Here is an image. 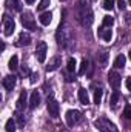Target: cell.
<instances>
[{
  "label": "cell",
  "mask_w": 131,
  "mask_h": 132,
  "mask_svg": "<svg viewBox=\"0 0 131 132\" xmlns=\"http://www.w3.org/2000/svg\"><path fill=\"white\" fill-rule=\"evenodd\" d=\"M56 38H57V43L60 46L68 48V45L72 42V31L66 26L65 23H60V26L57 28V32H56Z\"/></svg>",
  "instance_id": "obj_1"
},
{
  "label": "cell",
  "mask_w": 131,
  "mask_h": 132,
  "mask_svg": "<svg viewBox=\"0 0 131 132\" xmlns=\"http://www.w3.org/2000/svg\"><path fill=\"white\" fill-rule=\"evenodd\" d=\"M12 8H14L16 11H22V3H20V0H14V2H12Z\"/></svg>",
  "instance_id": "obj_31"
},
{
  "label": "cell",
  "mask_w": 131,
  "mask_h": 132,
  "mask_svg": "<svg viewBox=\"0 0 131 132\" xmlns=\"http://www.w3.org/2000/svg\"><path fill=\"white\" fill-rule=\"evenodd\" d=\"M125 85H127V88H128V91H131V77L127 78V81H125Z\"/></svg>",
  "instance_id": "obj_33"
},
{
  "label": "cell",
  "mask_w": 131,
  "mask_h": 132,
  "mask_svg": "<svg viewBox=\"0 0 131 132\" xmlns=\"http://www.w3.org/2000/svg\"><path fill=\"white\" fill-rule=\"evenodd\" d=\"M130 19H131V14H130Z\"/></svg>",
  "instance_id": "obj_38"
},
{
  "label": "cell",
  "mask_w": 131,
  "mask_h": 132,
  "mask_svg": "<svg viewBox=\"0 0 131 132\" xmlns=\"http://www.w3.org/2000/svg\"><path fill=\"white\" fill-rule=\"evenodd\" d=\"M122 115H123V118H127V120H131V106H130V104H127V106H125V109H123Z\"/></svg>",
  "instance_id": "obj_30"
},
{
  "label": "cell",
  "mask_w": 131,
  "mask_h": 132,
  "mask_svg": "<svg viewBox=\"0 0 131 132\" xmlns=\"http://www.w3.org/2000/svg\"><path fill=\"white\" fill-rule=\"evenodd\" d=\"M39 103H40V94L37 92V91H34L33 94H31V98H30V109H35L37 106H39Z\"/></svg>",
  "instance_id": "obj_15"
},
{
  "label": "cell",
  "mask_w": 131,
  "mask_h": 132,
  "mask_svg": "<svg viewBox=\"0 0 131 132\" xmlns=\"http://www.w3.org/2000/svg\"><path fill=\"white\" fill-rule=\"evenodd\" d=\"M14 29H16L14 20L11 17H8V15H3V34L8 37V35H11V34L14 32Z\"/></svg>",
  "instance_id": "obj_9"
},
{
  "label": "cell",
  "mask_w": 131,
  "mask_h": 132,
  "mask_svg": "<svg viewBox=\"0 0 131 132\" xmlns=\"http://www.w3.org/2000/svg\"><path fill=\"white\" fill-rule=\"evenodd\" d=\"M130 59H131V49H130Z\"/></svg>",
  "instance_id": "obj_36"
},
{
  "label": "cell",
  "mask_w": 131,
  "mask_h": 132,
  "mask_svg": "<svg viewBox=\"0 0 131 132\" xmlns=\"http://www.w3.org/2000/svg\"><path fill=\"white\" fill-rule=\"evenodd\" d=\"M102 95H103V91H102L100 88L94 91V103H96V104H100V101H102Z\"/></svg>",
  "instance_id": "obj_25"
},
{
  "label": "cell",
  "mask_w": 131,
  "mask_h": 132,
  "mask_svg": "<svg viewBox=\"0 0 131 132\" xmlns=\"http://www.w3.org/2000/svg\"><path fill=\"white\" fill-rule=\"evenodd\" d=\"M20 22L23 25L25 29H30V31H35L37 29V25H35V20H34L33 14L31 12H23L20 15Z\"/></svg>",
  "instance_id": "obj_4"
},
{
  "label": "cell",
  "mask_w": 131,
  "mask_h": 132,
  "mask_svg": "<svg viewBox=\"0 0 131 132\" xmlns=\"http://www.w3.org/2000/svg\"><path fill=\"white\" fill-rule=\"evenodd\" d=\"M77 95H79V100H80L82 104H88L90 103V95H88V91L85 88H80L79 92H77Z\"/></svg>",
  "instance_id": "obj_16"
},
{
  "label": "cell",
  "mask_w": 131,
  "mask_h": 132,
  "mask_svg": "<svg viewBox=\"0 0 131 132\" xmlns=\"http://www.w3.org/2000/svg\"><path fill=\"white\" fill-rule=\"evenodd\" d=\"M46 51H48V45L45 42H39L35 46V57L40 63H45L46 60Z\"/></svg>",
  "instance_id": "obj_6"
},
{
  "label": "cell",
  "mask_w": 131,
  "mask_h": 132,
  "mask_svg": "<svg viewBox=\"0 0 131 132\" xmlns=\"http://www.w3.org/2000/svg\"><path fill=\"white\" fill-rule=\"evenodd\" d=\"M114 3H116V0H103V3H102V6L105 8V9H113L114 8Z\"/></svg>",
  "instance_id": "obj_28"
},
{
  "label": "cell",
  "mask_w": 131,
  "mask_h": 132,
  "mask_svg": "<svg viewBox=\"0 0 131 132\" xmlns=\"http://www.w3.org/2000/svg\"><path fill=\"white\" fill-rule=\"evenodd\" d=\"M14 115H16V118H17V123H19V126H20V128H22V126H25V117H23V115H22L19 111H17Z\"/></svg>",
  "instance_id": "obj_29"
},
{
  "label": "cell",
  "mask_w": 131,
  "mask_h": 132,
  "mask_svg": "<svg viewBox=\"0 0 131 132\" xmlns=\"http://www.w3.org/2000/svg\"><path fill=\"white\" fill-rule=\"evenodd\" d=\"M26 103H28V92H26V91H22L20 95H19V98H17V109H19V111L25 109Z\"/></svg>",
  "instance_id": "obj_13"
},
{
  "label": "cell",
  "mask_w": 131,
  "mask_h": 132,
  "mask_svg": "<svg viewBox=\"0 0 131 132\" xmlns=\"http://www.w3.org/2000/svg\"><path fill=\"white\" fill-rule=\"evenodd\" d=\"M79 20L83 26H90L93 23V11L90 6V0L85 3V0L80 2V12H79Z\"/></svg>",
  "instance_id": "obj_2"
},
{
  "label": "cell",
  "mask_w": 131,
  "mask_h": 132,
  "mask_svg": "<svg viewBox=\"0 0 131 132\" xmlns=\"http://www.w3.org/2000/svg\"><path fill=\"white\" fill-rule=\"evenodd\" d=\"M39 20H40V23L42 25H49L51 23V20H53V14H51V11H48V12H42L40 14V17H39Z\"/></svg>",
  "instance_id": "obj_17"
},
{
  "label": "cell",
  "mask_w": 131,
  "mask_h": 132,
  "mask_svg": "<svg viewBox=\"0 0 131 132\" xmlns=\"http://www.w3.org/2000/svg\"><path fill=\"white\" fill-rule=\"evenodd\" d=\"M5 131L6 132H16V120L14 118H8V121L5 125Z\"/></svg>",
  "instance_id": "obj_21"
},
{
  "label": "cell",
  "mask_w": 131,
  "mask_h": 132,
  "mask_svg": "<svg viewBox=\"0 0 131 132\" xmlns=\"http://www.w3.org/2000/svg\"><path fill=\"white\" fill-rule=\"evenodd\" d=\"M25 2H26L28 5H31V3H34V0H25Z\"/></svg>",
  "instance_id": "obj_35"
},
{
  "label": "cell",
  "mask_w": 131,
  "mask_h": 132,
  "mask_svg": "<svg viewBox=\"0 0 131 132\" xmlns=\"http://www.w3.org/2000/svg\"><path fill=\"white\" fill-rule=\"evenodd\" d=\"M108 81H110L111 88L119 89V86L122 85V77H120V74L117 71H110L108 72Z\"/></svg>",
  "instance_id": "obj_8"
},
{
  "label": "cell",
  "mask_w": 131,
  "mask_h": 132,
  "mask_svg": "<svg viewBox=\"0 0 131 132\" xmlns=\"http://www.w3.org/2000/svg\"><path fill=\"white\" fill-rule=\"evenodd\" d=\"M113 23H114V19H113L111 15H105V17H103V23H102V25H103V28L111 26Z\"/></svg>",
  "instance_id": "obj_27"
},
{
  "label": "cell",
  "mask_w": 131,
  "mask_h": 132,
  "mask_svg": "<svg viewBox=\"0 0 131 132\" xmlns=\"http://www.w3.org/2000/svg\"><path fill=\"white\" fill-rule=\"evenodd\" d=\"M60 65H62V57H60V55H54V57L49 60L48 66H46V71H48V72H53V71L59 69Z\"/></svg>",
  "instance_id": "obj_10"
},
{
  "label": "cell",
  "mask_w": 131,
  "mask_h": 132,
  "mask_svg": "<svg viewBox=\"0 0 131 132\" xmlns=\"http://www.w3.org/2000/svg\"><path fill=\"white\" fill-rule=\"evenodd\" d=\"M88 68H90V62H88L86 59H83V60H82V65H80V68H79V72H77V74H79V75H83V74L86 72V69H88Z\"/></svg>",
  "instance_id": "obj_23"
},
{
  "label": "cell",
  "mask_w": 131,
  "mask_h": 132,
  "mask_svg": "<svg viewBox=\"0 0 131 132\" xmlns=\"http://www.w3.org/2000/svg\"><path fill=\"white\" fill-rule=\"evenodd\" d=\"M39 78V75L37 74H31V83H35V80Z\"/></svg>",
  "instance_id": "obj_34"
},
{
  "label": "cell",
  "mask_w": 131,
  "mask_h": 132,
  "mask_svg": "<svg viewBox=\"0 0 131 132\" xmlns=\"http://www.w3.org/2000/svg\"><path fill=\"white\" fill-rule=\"evenodd\" d=\"M60 2H65V0H60Z\"/></svg>",
  "instance_id": "obj_37"
},
{
  "label": "cell",
  "mask_w": 131,
  "mask_h": 132,
  "mask_svg": "<svg viewBox=\"0 0 131 132\" xmlns=\"http://www.w3.org/2000/svg\"><path fill=\"white\" fill-rule=\"evenodd\" d=\"M46 109H48V114L53 117V118H57L59 117V112H60V108H59V103L56 101V100L53 98H49L48 97V103H46Z\"/></svg>",
  "instance_id": "obj_7"
},
{
  "label": "cell",
  "mask_w": 131,
  "mask_h": 132,
  "mask_svg": "<svg viewBox=\"0 0 131 132\" xmlns=\"http://www.w3.org/2000/svg\"><path fill=\"white\" fill-rule=\"evenodd\" d=\"M16 75H6L5 78H3V81H2V85H3V88L6 89V91H12L14 89V86H16Z\"/></svg>",
  "instance_id": "obj_11"
},
{
  "label": "cell",
  "mask_w": 131,
  "mask_h": 132,
  "mask_svg": "<svg viewBox=\"0 0 131 132\" xmlns=\"http://www.w3.org/2000/svg\"><path fill=\"white\" fill-rule=\"evenodd\" d=\"M31 43V35L26 32H22L20 35H19V40H17V46H28Z\"/></svg>",
  "instance_id": "obj_14"
},
{
  "label": "cell",
  "mask_w": 131,
  "mask_h": 132,
  "mask_svg": "<svg viewBox=\"0 0 131 132\" xmlns=\"http://www.w3.org/2000/svg\"><path fill=\"white\" fill-rule=\"evenodd\" d=\"M51 5V0H40V3L37 5V11H43L45 8H48Z\"/></svg>",
  "instance_id": "obj_26"
},
{
  "label": "cell",
  "mask_w": 131,
  "mask_h": 132,
  "mask_svg": "<svg viewBox=\"0 0 131 132\" xmlns=\"http://www.w3.org/2000/svg\"><path fill=\"white\" fill-rule=\"evenodd\" d=\"M108 60H110V55H108L106 51H100V52H97L96 62H97V65L100 66V68H105V66L108 65Z\"/></svg>",
  "instance_id": "obj_12"
},
{
  "label": "cell",
  "mask_w": 131,
  "mask_h": 132,
  "mask_svg": "<svg viewBox=\"0 0 131 132\" xmlns=\"http://www.w3.org/2000/svg\"><path fill=\"white\" fill-rule=\"evenodd\" d=\"M117 8H119L120 11H123V9L127 8V3H125V0H117Z\"/></svg>",
  "instance_id": "obj_32"
},
{
  "label": "cell",
  "mask_w": 131,
  "mask_h": 132,
  "mask_svg": "<svg viewBox=\"0 0 131 132\" xmlns=\"http://www.w3.org/2000/svg\"><path fill=\"white\" fill-rule=\"evenodd\" d=\"M65 120L68 126H74V125H77L82 120V114L79 111H76V109H69V111H66Z\"/></svg>",
  "instance_id": "obj_5"
},
{
  "label": "cell",
  "mask_w": 131,
  "mask_h": 132,
  "mask_svg": "<svg viewBox=\"0 0 131 132\" xmlns=\"http://www.w3.org/2000/svg\"><path fill=\"white\" fill-rule=\"evenodd\" d=\"M94 125L100 129V132H119L114 123H111L108 118H103V117L102 118H97L94 121Z\"/></svg>",
  "instance_id": "obj_3"
},
{
  "label": "cell",
  "mask_w": 131,
  "mask_h": 132,
  "mask_svg": "<svg viewBox=\"0 0 131 132\" xmlns=\"http://www.w3.org/2000/svg\"><path fill=\"white\" fill-rule=\"evenodd\" d=\"M8 68H9L11 71H16V69L19 68V57H17V55H12V57L9 59V63H8Z\"/></svg>",
  "instance_id": "obj_22"
},
{
  "label": "cell",
  "mask_w": 131,
  "mask_h": 132,
  "mask_svg": "<svg viewBox=\"0 0 131 132\" xmlns=\"http://www.w3.org/2000/svg\"><path fill=\"white\" fill-rule=\"evenodd\" d=\"M130 5H131V0H130Z\"/></svg>",
  "instance_id": "obj_39"
},
{
  "label": "cell",
  "mask_w": 131,
  "mask_h": 132,
  "mask_svg": "<svg viewBox=\"0 0 131 132\" xmlns=\"http://www.w3.org/2000/svg\"><path fill=\"white\" fill-rule=\"evenodd\" d=\"M100 35H102V38H103L105 42H111V38H113L111 29H102V31H100Z\"/></svg>",
  "instance_id": "obj_24"
},
{
  "label": "cell",
  "mask_w": 131,
  "mask_h": 132,
  "mask_svg": "<svg viewBox=\"0 0 131 132\" xmlns=\"http://www.w3.org/2000/svg\"><path fill=\"white\" fill-rule=\"evenodd\" d=\"M125 62H127L125 55H123V54H119V55L116 57V60H114V63H113V66H114L116 69H122V68L125 66Z\"/></svg>",
  "instance_id": "obj_18"
},
{
  "label": "cell",
  "mask_w": 131,
  "mask_h": 132,
  "mask_svg": "<svg viewBox=\"0 0 131 132\" xmlns=\"http://www.w3.org/2000/svg\"><path fill=\"white\" fill-rule=\"evenodd\" d=\"M119 98H120V92L116 89V91L111 94V97H110V106H111V108H116V104H117Z\"/></svg>",
  "instance_id": "obj_19"
},
{
  "label": "cell",
  "mask_w": 131,
  "mask_h": 132,
  "mask_svg": "<svg viewBox=\"0 0 131 132\" xmlns=\"http://www.w3.org/2000/svg\"><path fill=\"white\" fill-rule=\"evenodd\" d=\"M76 65H77L76 59H74V57H69V59H68V62H66V69H68V72H69V74H72V72L76 71Z\"/></svg>",
  "instance_id": "obj_20"
}]
</instances>
